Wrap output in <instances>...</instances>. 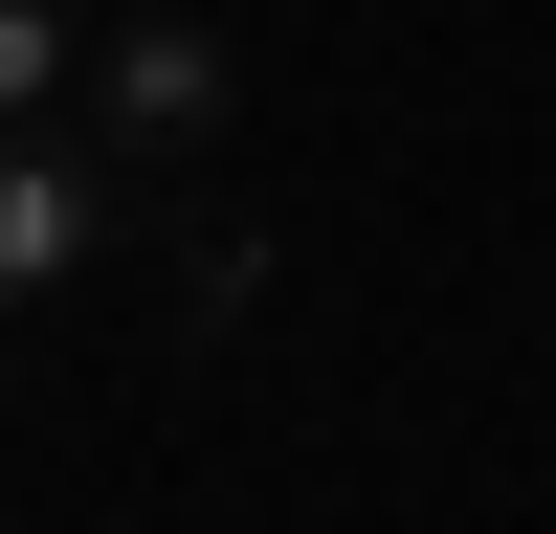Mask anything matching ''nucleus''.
Here are the masks:
<instances>
[{
	"instance_id": "obj_1",
	"label": "nucleus",
	"mask_w": 556,
	"mask_h": 534,
	"mask_svg": "<svg viewBox=\"0 0 556 534\" xmlns=\"http://www.w3.org/2000/svg\"><path fill=\"white\" fill-rule=\"evenodd\" d=\"M67 112L112 134L134 178H178V156H223V112H245V44H223V23H112Z\"/></svg>"
},
{
	"instance_id": "obj_2",
	"label": "nucleus",
	"mask_w": 556,
	"mask_h": 534,
	"mask_svg": "<svg viewBox=\"0 0 556 534\" xmlns=\"http://www.w3.org/2000/svg\"><path fill=\"white\" fill-rule=\"evenodd\" d=\"M112 223H134V156H112L89 112H45L23 156H0V290H67V267L112 245Z\"/></svg>"
},
{
	"instance_id": "obj_3",
	"label": "nucleus",
	"mask_w": 556,
	"mask_h": 534,
	"mask_svg": "<svg viewBox=\"0 0 556 534\" xmlns=\"http://www.w3.org/2000/svg\"><path fill=\"white\" fill-rule=\"evenodd\" d=\"M134 245H156V312H178V334H223V312L267 290V223H245V201H156Z\"/></svg>"
},
{
	"instance_id": "obj_4",
	"label": "nucleus",
	"mask_w": 556,
	"mask_h": 534,
	"mask_svg": "<svg viewBox=\"0 0 556 534\" xmlns=\"http://www.w3.org/2000/svg\"><path fill=\"white\" fill-rule=\"evenodd\" d=\"M89 44H112L89 0H0V89H23V112H67V89H89Z\"/></svg>"
}]
</instances>
